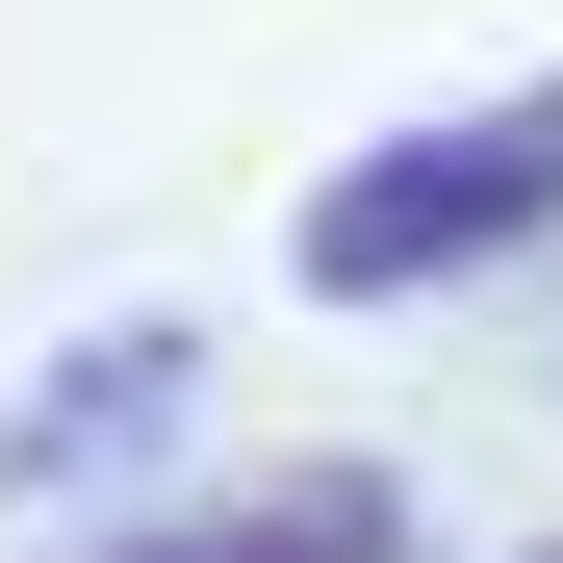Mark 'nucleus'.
I'll use <instances>...</instances> for the list:
<instances>
[{
  "mask_svg": "<svg viewBox=\"0 0 563 563\" xmlns=\"http://www.w3.org/2000/svg\"><path fill=\"white\" fill-rule=\"evenodd\" d=\"M129 563H410V512H385V487H256V512H179V538H129Z\"/></svg>",
  "mask_w": 563,
  "mask_h": 563,
  "instance_id": "nucleus-2",
  "label": "nucleus"
},
{
  "mask_svg": "<svg viewBox=\"0 0 563 563\" xmlns=\"http://www.w3.org/2000/svg\"><path fill=\"white\" fill-rule=\"evenodd\" d=\"M538 179H563V103H512L487 154H385V179H333L308 282H410V256H487V206H538Z\"/></svg>",
  "mask_w": 563,
  "mask_h": 563,
  "instance_id": "nucleus-1",
  "label": "nucleus"
}]
</instances>
